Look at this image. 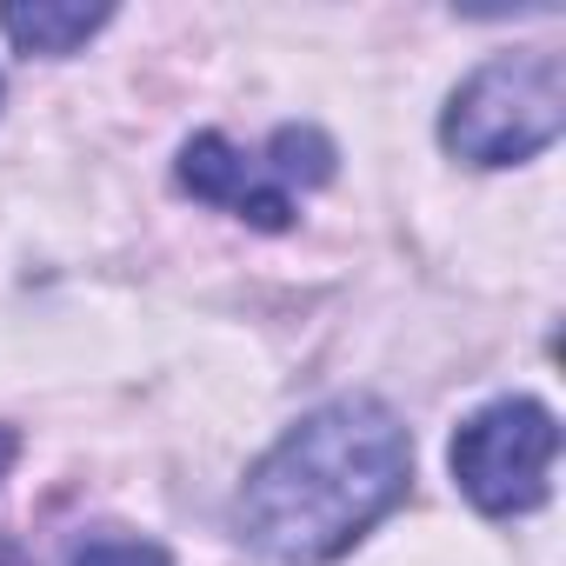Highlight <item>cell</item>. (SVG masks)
<instances>
[{
    "label": "cell",
    "instance_id": "6da1fadb",
    "mask_svg": "<svg viewBox=\"0 0 566 566\" xmlns=\"http://www.w3.org/2000/svg\"><path fill=\"white\" fill-rule=\"evenodd\" d=\"M407 480L413 447L400 413L347 394L280 433V447L247 473L233 526L273 566H327L407 500Z\"/></svg>",
    "mask_w": 566,
    "mask_h": 566
},
{
    "label": "cell",
    "instance_id": "7a4b0ae2",
    "mask_svg": "<svg viewBox=\"0 0 566 566\" xmlns=\"http://www.w3.org/2000/svg\"><path fill=\"white\" fill-rule=\"evenodd\" d=\"M559 134H566V61L553 48H526L473 67L440 114L447 154L473 167H520L546 154Z\"/></svg>",
    "mask_w": 566,
    "mask_h": 566
},
{
    "label": "cell",
    "instance_id": "3957f363",
    "mask_svg": "<svg viewBox=\"0 0 566 566\" xmlns=\"http://www.w3.org/2000/svg\"><path fill=\"white\" fill-rule=\"evenodd\" d=\"M180 187L207 207H227L233 220H253L260 233H287L294 227V187L334 180V140L321 127H273L266 154L233 147L227 134H193L180 147Z\"/></svg>",
    "mask_w": 566,
    "mask_h": 566
},
{
    "label": "cell",
    "instance_id": "277c9868",
    "mask_svg": "<svg viewBox=\"0 0 566 566\" xmlns=\"http://www.w3.org/2000/svg\"><path fill=\"white\" fill-rule=\"evenodd\" d=\"M559 453V420L539 400H493L453 433V480L480 513H533Z\"/></svg>",
    "mask_w": 566,
    "mask_h": 566
},
{
    "label": "cell",
    "instance_id": "5b68a950",
    "mask_svg": "<svg viewBox=\"0 0 566 566\" xmlns=\"http://www.w3.org/2000/svg\"><path fill=\"white\" fill-rule=\"evenodd\" d=\"M107 21H114V8H0V34L21 54H41V61L87 48Z\"/></svg>",
    "mask_w": 566,
    "mask_h": 566
},
{
    "label": "cell",
    "instance_id": "8992f818",
    "mask_svg": "<svg viewBox=\"0 0 566 566\" xmlns=\"http://www.w3.org/2000/svg\"><path fill=\"white\" fill-rule=\"evenodd\" d=\"M67 566H174L154 539L140 533H120V526H94L67 546Z\"/></svg>",
    "mask_w": 566,
    "mask_h": 566
}]
</instances>
